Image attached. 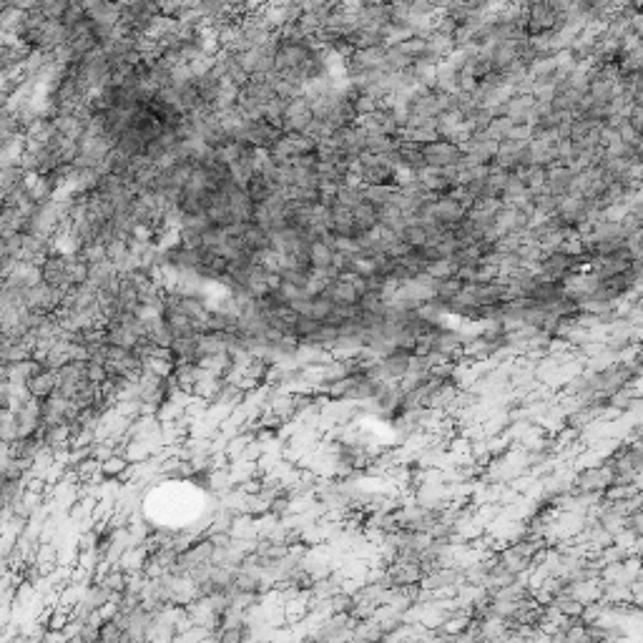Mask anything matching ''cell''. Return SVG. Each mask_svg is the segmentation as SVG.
I'll list each match as a JSON object with an SVG mask.
<instances>
[{
    "mask_svg": "<svg viewBox=\"0 0 643 643\" xmlns=\"http://www.w3.org/2000/svg\"><path fill=\"white\" fill-rule=\"evenodd\" d=\"M613 485V470L606 462L598 465H585L573 475V490L583 493V495H603L608 488Z\"/></svg>",
    "mask_w": 643,
    "mask_h": 643,
    "instance_id": "obj_1",
    "label": "cell"
},
{
    "mask_svg": "<svg viewBox=\"0 0 643 643\" xmlns=\"http://www.w3.org/2000/svg\"><path fill=\"white\" fill-rule=\"evenodd\" d=\"M578 271H580V262H578L576 256H570L558 249V251L543 254L535 274H541V277L550 279V282H565V279L578 274Z\"/></svg>",
    "mask_w": 643,
    "mask_h": 643,
    "instance_id": "obj_2",
    "label": "cell"
},
{
    "mask_svg": "<svg viewBox=\"0 0 643 643\" xmlns=\"http://www.w3.org/2000/svg\"><path fill=\"white\" fill-rule=\"evenodd\" d=\"M385 570H387L392 588H420L425 578L422 565L415 558H395V561H390V565Z\"/></svg>",
    "mask_w": 643,
    "mask_h": 643,
    "instance_id": "obj_3",
    "label": "cell"
},
{
    "mask_svg": "<svg viewBox=\"0 0 643 643\" xmlns=\"http://www.w3.org/2000/svg\"><path fill=\"white\" fill-rule=\"evenodd\" d=\"M352 626H354V621L350 616H327L319 626L312 629L309 638L317 643H344L350 641Z\"/></svg>",
    "mask_w": 643,
    "mask_h": 643,
    "instance_id": "obj_4",
    "label": "cell"
},
{
    "mask_svg": "<svg viewBox=\"0 0 643 643\" xmlns=\"http://www.w3.org/2000/svg\"><path fill=\"white\" fill-rule=\"evenodd\" d=\"M312 121H315V118H312V109H309V101L304 95H297V98H289V101H286L284 116H282V131L304 133Z\"/></svg>",
    "mask_w": 643,
    "mask_h": 643,
    "instance_id": "obj_5",
    "label": "cell"
},
{
    "mask_svg": "<svg viewBox=\"0 0 643 643\" xmlns=\"http://www.w3.org/2000/svg\"><path fill=\"white\" fill-rule=\"evenodd\" d=\"M422 159L425 166L430 168H447V166H458L462 159V148L450 144V141H432L427 146H422Z\"/></svg>",
    "mask_w": 643,
    "mask_h": 643,
    "instance_id": "obj_6",
    "label": "cell"
},
{
    "mask_svg": "<svg viewBox=\"0 0 643 643\" xmlns=\"http://www.w3.org/2000/svg\"><path fill=\"white\" fill-rule=\"evenodd\" d=\"M409 359H412V352L405 350H392L390 354L380 359V372L385 382H400L405 374H407Z\"/></svg>",
    "mask_w": 643,
    "mask_h": 643,
    "instance_id": "obj_7",
    "label": "cell"
},
{
    "mask_svg": "<svg viewBox=\"0 0 643 643\" xmlns=\"http://www.w3.org/2000/svg\"><path fill=\"white\" fill-rule=\"evenodd\" d=\"M573 179H576V171H573V168L556 163V166L548 168V183H545V191L556 199L568 196L570 186H573Z\"/></svg>",
    "mask_w": 643,
    "mask_h": 643,
    "instance_id": "obj_8",
    "label": "cell"
},
{
    "mask_svg": "<svg viewBox=\"0 0 643 643\" xmlns=\"http://www.w3.org/2000/svg\"><path fill=\"white\" fill-rule=\"evenodd\" d=\"M56 382H58V374L53 372V370H45V367L41 365V370L25 382V390H28L30 397L45 400V397H51L53 392H56Z\"/></svg>",
    "mask_w": 643,
    "mask_h": 643,
    "instance_id": "obj_9",
    "label": "cell"
},
{
    "mask_svg": "<svg viewBox=\"0 0 643 643\" xmlns=\"http://www.w3.org/2000/svg\"><path fill=\"white\" fill-rule=\"evenodd\" d=\"M244 191H247V196L254 201V204H264L269 196H274V194H279L277 189H274V183L267 179V176L262 174V171H256L251 179H249L247 183H244Z\"/></svg>",
    "mask_w": 643,
    "mask_h": 643,
    "instance_id": "obj_10",
    "label": "cell"
},
{
    "mask_svg": "<svg viewBox=\"0 0 643 643\" xmlns=\"http://www.w3.org/2000/svg\"><path fill=\"white\" fill-rule=\"evenodd\" d=\"M362 201H365L362 199V186H357V183H339L335 189V204L347 209V212H354Z\"/></svg>",
    "mask_w": 643,
    "mask_h": 643,
    "instance_id": "obj_11",
    "label": "cell"
},
{
    "mask_svg": "<svg viewBox=\"0 0 643 643\" xmlns=\"http://www.w3.org/2000/svg\"><path fill=\"white\" fill-rule=\"evenodd\" d=\"M462 289H465V284H462L458 277L442 279V282H435V284H432V300H438L440 304H450V302H455L460 297Z\"/></svg>",
    "mask_w": 643,
    "mask_h": 643,
    "instance_id": "obj_12",
    "label": "cell"
},
{
    "mask_svg": "<svg viewBox=\"0 0 643 643\" xmlns=\"http://www.w3.org/2000/svg\"><path fill=\"white\" fill-rule=\"evenodd\" d=\"M352 219H354V224H357V229L362 234H370V232L380 224V212H377L374 206L367 204V201H362V204L352 212Z\"/></svg>",
    "mask_w": 643,
    "mask_h": 643,
    "instance_id": "obj_13",
    "label": "cell"
},
{
    "mask_svg": "<svg viewBox=\"0 0 643 643\" xmlns=\"http://www.w3.org/2000/svg\"><path fill=\"white\" fill-rule=\"evenodd\" d=\"M332 259H335V249H332V244H324V241H315V244H312V249H309L312 269L332 267Z\"/></svg>",
    "mask_w": 643,
    "mask_h": 643,
    "instance_id": "obj_14",
    "label": "cell"
},
{
    "mask_svg": "<svg viewBox=\"0 0 643 643\" xmlns=\"http://www.w3.org/2000/svg\"><path fill=\"white\" fill-rule=\"evenodd\" d=\"M512 131H515V126H512L508 118L495 116L488 124V128H485V136H490V139L497 141V144H503V141H510L512 139Z\"/></svg>",
    "mask_w": 643,
    "mask_h": 643,
    "instance_id": "obj_15",
    "label": "cell"
},
{
    "mask_svg": "<svg viewBox=\"0 0 643 643\" xmlns=\"http://www.w3.org/2000/svg\"><path fill=\"white\" fill-rule=\"evenodd\" d=\"M98 643H126L124 629L113 618H103L98 626Z\"/></svg>",
    "mask_w": 643,
    "mask_h": 643,
    "instance_id": "obj_16",
    "label": "cell"
},
{
    "mask_svg": "<svg viewBox=\"0 0 643 643\" xmlns=\"http://www.w3.org/2000/svg\"><path fill=\"white\" fill-rule=\"evenodd\" d=\"M128 468V460H126L124 455H111V458H106L103 462H98V470H101L103 475L111 477V480H116V477L124 475V470Z\"/></svg>",
    "mask_w": 643,
    "mask_h": 643,
    "instance_id": "obj_17",
    "label": "cell"
},
{
    "mask_svg": "<svg viewBox=\"0 0 643 643\" xmlns=\"http://www.w3.org/2000/svg\"><path fill=\"white\" fill-rule=\"evenodd\" d=\"M332 312H335V302L329 300L327 294H317V297H312L309 317H315L317 322H327Z\"/></svg>",
    "mask_w": 643,
    "mask_h": 643,
    "instance_id": "obj_18",
    "label": "cell"
}]
</instances>
